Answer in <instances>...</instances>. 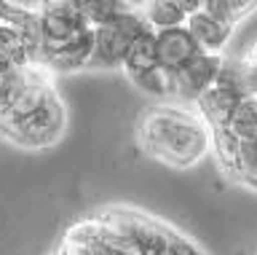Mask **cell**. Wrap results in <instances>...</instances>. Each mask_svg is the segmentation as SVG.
Segmentation results:
<instances>
[{"label": "cell", "mask_w": 257, "mask_h": 255, "mask_svg": "<svg viewBox=\"0 0 257 255\" xmlns=\"http://www.w3.org/2000/svg\"><path fill=\"white\" fill-rule=\"evenodd\" d=\"M67 126L56 75L40 62L35 3L0 0V140L19 150H48Z\"/></svg>", "instance_id": "1"}, {"label": "cell", "mask_w": 257, "mask_h": 255, "mask_svg": "<svg viewBox=\"0 0 257 255\" xmlns=\"http://www.w3.org/2000/svg\"><path fill=\"white\" fill-rule=\"evenodd\" d=\"M225 54H209L188 25L145 30L128 49L120 73L137 92L156 102L196 105L225 70Z\"/></svg>", "instance_id": "2"}, {"label": "cell", "mask_w": 257, "mask_h": 255, "mask_svg": "<svg viewBox=\"0 0 257 255\" xmlns=\"http://www.w3.org/2000/svg\"><path fill=\"white\" fill-rule=\"evenodd\" d=\"M46 255H209L190 234L137 204L110 202L72 220Z\"/></svg>", "instance_id": "3"}, {"label": "cell", "mask_w": 257, "mask_h": 255, "mask_svg": "<svg viewBox=\"0 0 257 255\" xmlns=\"http://www.w3.org/2000/svg\"><path fill=\"white\" fill-rule=\"evenodd\" d=\"M212 134L217 169L233 186L257 194V100L241 89L233 59L196 102Z\"/></svg>", "instance_id": "4"}, {"label": "cell", "mask_w": 257, "mask_h": 255, "mask_svg": "<svg viewBox=\"0 0 257 255\" xmlns=\"http://www.w3.org/2000/svg\"><path fill=\"white\" fill-rule=\"evenodd\" d=\"M40 62L51 75L104 73V22L110 0L35 3Z\"/></svg>", "instance_id": "5"}, {"label": "cell", "mask_w": 257, "mask_h": 255, "mask_svg": "<svg viewBox=\"0 0 257 255\" xmlns=\"http://www.w3.org/2000/svg\"><path fill=\"white\" fill-rule=\"evenodd\" d=\"M137 148L169 169H193L212 153V134L196 105L153 102L137 118Z\"/></svg>", "instance_id": "6"}, {"label": "cell", "mask_w": 257, "mask_h": 255, "mask_svg": "<svg viewBox=\"0 0 257 255\" xmlns=\"http://www.w3.org/2000/svg\"><path fill=\"white\" fill-rule=\"evenodd\" d=\"M236 65V75H238V83L249 97L257 100V65H249V62H241V59H233Z\"/></svg>", "instance_id": "7"}, {"label": "cell", "mask_w": 257, "mask_h": 255, "mask_svg": "<svg viewBox=\"0 0 257 255\" xmlns=\"http://www.w3.org/2000/svg\"><path fill=\"white\" fill-rule=\"evenodd\" d=\"M238 59H241V62H249V65H257V38H254V41L246 46L244 54H241Z\"/></svg>", "instance_id": "8"}]
</instances>
